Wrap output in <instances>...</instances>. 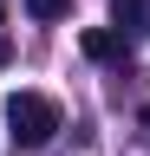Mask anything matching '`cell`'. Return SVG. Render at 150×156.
<instances>
[{
    "mask_svg": "<svg viewBox=\"0 0 150 156\" xmlns=\"http://www.w3.org/2000/svg\"><path fill=\"white\" fill-rule=\"evenodd\" d=\"M59 104H52L46 91H13L7 98V130H13V143H26V150H39V143H52L59 136Z\"/></svg>",
    "mask_w": 150,
    "mask_h": 156,
    "instance_id": "6da1fadb",
    "label": "cell"
},
{
    "mask_svg": "<svg viewBox=\"0 0 150 156\" xmlns=\"http://www.w3.org/2000/svg\"><path fill=\"white\" fill-rule=\"evenodd\" d=\"M79 52L91 58V65H118L124 58V26H85L79 33Z\"/></svg>",
    "mask_w": 150,
    "mask_h": 156,
    "instance_id": "7a4b0ae2",
    "label": "cell"
},
{
    "mask_svg": "<svg viewBox=\"0 0 150 156\" xmlns=\"http://www.w3.org/2000/svg\"><path fill=\"white\" fill-rule=\"evenodd\" d=\"M111 13H118V26H137V33H150V0H111Z\"/></svg>",
    "mask_w": 150,
    "mask_h": 156,
    "instance_id": "3957f363",
    "label": "cell"
},
{
    "mask_svg": "<svg viewBox=\"0 0 150 156\" xmlns=\"http://www.w3.org/2000/svg\"><path fill=\"white\" fill-rule=\"evenodd\" d=\"M26 13H33V20H65L72 0H26Z\"/></svg>",
    "mask_w": 150,
    "mask_h": 156,
    "instance_id": "277c9868",
    "label": "cell"
},
{
    "mask_svg": "<svg viewBox=\"0 0 150 156\" xmlns=\"http://www.w3.org/2000/svg\"><path fill=\"white\" fill-rule=\"evenodd\" d=\"M137 124H144V130H150V104H144V111H137Z\"/></svg>",
    "mask_w": 150,
    "mask_h": 156,
    "instance_id": "5b68a950",
    "label": "cell"
},
{
    "mask_svg": "<svg viewBox=\"0 0 150 156\" xmlns=\"http://www.w3.org/2000/svg\"><path fill=\"white\" fill-rule=\"evenodd\" d=\"M0 65H7V39H0Z\"/></svg>",
    "mask_w": 150,
    "mask_h": 156,
    "instance_id": "8992f818",
    "label": "cell"
},
{
    "mask_svg": "<svg viewBox=\"0 0 150 156\" xmlns=\"http://www.w3.org/2000/svg\"><path fill=\"white\" fill-rule=\"evenodd\" d=\"M0 20H7V0H0Z\"/></svg>",
    "mask_w": 150,
    "mask_h": 156,
    "instance_id": "52a82bcc",
    "label": "cell"
}]
</instances>
